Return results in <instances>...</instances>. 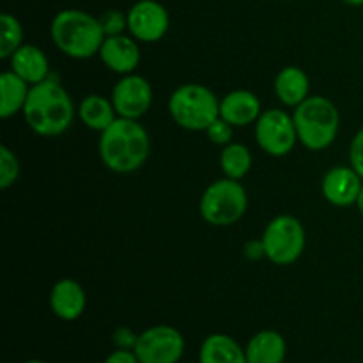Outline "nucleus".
<instances>
[{
  "label": "nucleus",
  "instance_id": "f257e3e1",
  "mask_svg": "<svg viewBox=\"0 0 363 363\" xmlns=\"http://www.w3.org/2000/svg\"><path fill=\"white\" fill-rule=\"evenodd\" d=\"M21 113L27 126L35 135L52 138L69 130L77 108L69 92L59 84V80L48 77L41 84L30 85V92Z\"/></svg>",
  "mask_w": 363,
  "mask_h": 363
},
{
  "label": "nucleus",
  "instance_id": "f03ea898",
  "mask_svg": "<svg viewBox=\"0 0 363 363\" xmlns=\"http://www.w3.org/2000/svg\"><path fill=\"white\" fill-rule=\"evenodd\" d=\"M99 158L116 174H131L140 169L151 152L149 133L137 119L117 117L99 133Z\"/></svg>",
  "mask_w": 363,
  "mask_h": 363
},
{
  "label": "nucleus",
  "instance_id": "7ed1b4c3",
  "mask_svg": "<svg viewBox=\"0 0 363 363\" xmlns=\"http://www.w3.org/2000/svg\"><path fill=\"white\" fill-rule=\"evenodd\" d=\"M50 35L64 55L77 60L98 55L105 41L99 18L82 9H64L57 13L50 25Z\"/></svg>",
  "mask_w": 363,
  "mask_h": 363
},
{
  "label": "nucleus",
  "instance_id": "20e7f679",
  "mask_svg": "<svg viewBox=\"0 0 363 363\" xmlns=\"http://www.w3.org/2000/svg\"><path fill=\"white\" fill-rule=\"evenodd\" d=\"M298 140L308 151H325L335 142L340 130V113L325 96H308L293 112Z\"/></svg>",
  "mask_w": 363,
  "mask_h": 363
},
{
  "label": "nucleus",
  "instance_id": "39448f33",
  "mask_svg": "<svg viewBox=\"0 0 363 363\" xmlns=\"http://www.w3.org/2000/svg\"><path fill=\"white\" fill-rule=\"evenodd\" d=\"M169 113L183 130L206 131L220 117V99L206 85L184 84L170 94Z\"/></svg>",
  "mask_w": 363,
  "mask_h": 363
},
{
  "label": "nucleus",
  "instance_id": "423d86ee",
  "mask_svg": "<svg viewBox=\"0 0 363 363\" xmlns=\"http://www.w3.org/2000/svg\"><path fill=\"white\" fill-rule=\"evenodd\" d=\"M248 209V195L236 179L222 177L209 184L199 202L202 220L213 227H230L240 222Z\"/></svg>",
  "mask_w": 363,
  "mask_h": 363
},
{
  "label": "nucleus",
  "instance_id": "0eeeda50",
  "mask_svg": "<svg viewBox=\"0 0 363 363\" xmlns=\"http://www.w3.org/2000/svg\"><path fill=\"white\" fill-rule=\"evenodd\" d=\"M261 240L269 262L277 266H289L305 252L307 234L296 216L279 215L266 225Z\"/></svg>",
  "mask_w": 363,
  "mask_h": 363
},
{
  "label": "nucleus",
  "instance_id": "6e6552de",
  "mask_svg": "<svg viewBox=\"0 0 363 363\" xmlns=\"http://www.w3.org/2000/svg\"><path fill=\"white\" fill-rule=\"evenodd\" d=\"M255 140L266 155L275 158L287 156L300 142L293 116L280 108L262 112L255 123Z\"/></svg>",
  "mask_w": 363,
  "mask_h": 363
},
{
  "label": "nucleus",
  "instance_id": "1a4fd4ad",
  "mask_svg": "<svg viewBox=\"0 0 363 363\" xmlns=\"http://www.w3.org/2000/svg\"><path fill=\"white\" fill-rule=\"evenodd\" d=\"M133 351L140 363H177L184 353V337L174 326H152L138 335Z\"/></svg>",
  "mask_w": 363,
  "mask_h": 363
},
{
  "label": "nucleus",
  "instance_id": "9d476101",
  "mask_svg": "<svg viewBox=\"0 0 363 363\" xmlns=\"http://www.w3.org/2000/svg\"><path fill=\"white\" fill-rule=\"evenodd\" d=\"M169 28V11L158 0H138L128 11V32L138 43L160 41Z\"/></svg>",
  "mask_w": 363,
  "mask_h": 363
},
{
  "label": "nucleus",
  "instance_id": "9b49d317",
  "mask_svg": "<svg viewBox=\"0 0 363 363\" xmlns=\"http://www.w3.org/2000/svg\"><path fill=\"white\" fill-rule=\"evenodd\" d=\"M112 103L119 117L140 119L152 105V87L147 78L140 74H124L112 91Z\"/></svg>",
  "mask_w": 363,
  "mask_h": 363
},
{
  "label": "nucleus",
  "instance_id": "f8f14e48",
  "mask_svg": "<svg viewBox=\"0 0 363 363\" xmlns=\"http://www.w3.org/2000/svg\"><path fill=\"white\" fill-rule=\"evenodd\" d=\"M362 177L353 167H333L325 174L321 183L323 197L337 208H350L357 204L362 191Z\"/></svg>",
  "mask_w": 363,
  "mask_h": 363
},
{
  "label": "nucleus",
  "instance_id": "ddd939ff",
  "mask_svg": "<svg viewBox=\"0 0 363 363\" xmlns=\"http://www.w3.org/2000/svg\"><path fill=\"white\" fill-rule=\"evenodd\" d=\"M99 59L105 64L106 69L117 74H131L140 66L142 53L138 41L131 35H110L103 41L99 50Z\"/></svg>",
  "mask_w": 363,
  "mask_h": 363
},
{
  "label": "nucleus",
  "instance_id": "4468645a",
  "mask_svg": "<svg viewBox=\"0 0 363 363\" xmlns=\"http://www.w3.org/2000/svg\"><path fill=\"white\" fill-rule=\"evenodd\" d=\"M87 307V294L73 279H60L50 291V308L62 321H77Z\"/></svg>",
  "mask_w": 363,
  "mask_h": 363
},
{
  "label": "nucleus",
  "instance_id": "2eb2a0df",
  "mask_svg": "<svg viewBox=\"0 0 363 363\" xmlns=\"http://www.w3.org/2000/svg\"><path fill=\"white\" fill-rule=\"evenodd\" d=\"M261 99L247 89H236L220 99V117L234 128H245L257 123L261 117Z\"/></svg>",
  "mask_w": 363,
  "mask_h": 363
},
{
  "label": "nucleus",
  "instance_id": "dca6fc26",
  "mask_svg": "<svg viewBox=\"0 0 363 363\" xmlns=\"http://www.w3.org/2000/svg\"><path fill=\"white\" fill-rule=\"evenodd\" d=\"M9 66L11 71L23 78L28 85L41 84L50 77L48 57L35 45H21L11 55Z\"/></svg>",
  "mask_w": 363,
  "mask_h": 363
},
{
  "label": "nucleus",
  "instance_id": "f3484780",
  "mask_svg": "<svg viewBox=\"0 0 363 363\" xmlns=\"http://www.w3.org/2000/svg\"><path fill=\"white\" fill-rule=\"evenodd\" d=\"M273 89L280 103L296 108L311 96V78L301 67L287 66L277 73Z\"/></svg>",
  "mask_w": 363,
  "mask_h": 363
},
{
  "label": "nucleus",
  "instance_id": "a211bd4d",
  "mask_svg": "<svg viewBox=\"0 0 363 363\" xmlns=\"http://www.w3.org/2000/svg\"><path fill=\"white\" fill-rule=\"evenodd\" d=\"M287 353L286 339L275 330H262L245 347L248 363H284Z\"/></svg>",
  "mask_w": 363,
  "mask_h": 363
},
{
  "label": "nucleus",
  "instance_id": "6ab92c4d",
  "mask_svg": "<svg viewBox=\"0 0 363 363\" xmlns=\"http://www.w3.org/2000/svg\"><path fill=\"white\" fill-rule=\"evenodd\" d=\"M199 363H248L245 350L225 333L206 337L199 353Z\"/></svg>",
  "mask_w": 363,
  "mask_h": 363
},
{
  "label": "nucleus",
  "instance_id": "aec40b11",
  "mask_svg": "<svg viewBox=\"0 0 363 363\" xmlns=\"http://www.w3.org/2000/svg\"><path fill=\"white\" fill-rule=\"evenodd\" d=\"M77 113L89 130L98 131V133H103L119 117L112 99L99 94L85 96L80 101V105H78Z\"/></svg>",
  "mask_w": 363,
  "mask_h": 363
},
{
  "label": "nucleus",
  "instance_id": "412c9836",
  "mask_svg": "<svg viewBox=\"0 0 363 363\" xmlns=\"http://www.w3.org/2000/svg\"><path fill=\"white\" fill-rule=\"evenodd\" d=\"M30 85L13 71H4L0 74V117L9 119L18 112H23Z\"/></svg>",
  "mask_w": 363,
  "mask_h": 363
},
{
  "label": "nucleus",
  "instance_id": "4be33fe9",
  "mask_svg": "<svg viewBox=\"0 0 363 363\" xmlns=\"http://www.w3.org/2000/svg\"><path fill=\"white\" fill-rule=\"evenodd\" d=\"M252 163H254V158H252L250 149L245 144L230 142L225 147H222V152H220V169L223 176L229 179H243L250 172Z\"/></svg>",
  "mask_w": 363,
  "mask_h": 363
},
{
  "label": "nucleus",
  "instance_id": "5701e85b",
  "mask_svg": "<svg viewBox=\"0 0 363 363\" xmlns=\"http://www.w3.org/2000/svg\"><path fill=\"white\" fill-rule=\"evenodd\" d=\"M23 45V25L14 14L0 16V59L9 60L11 55Z\"/></svg>",
  "mask_w": 363,
  "mask_h": 363
},
{
  "label": "nucleus",
  "instance_id": "b1692460",
  "mask_svg": "<svg viewBox=\"0 0 363 363\" xmlns=\"http://www.w3.org/2000/svg\"><path fill=\"white\" fill-rule=\"evenodd\" d=\"M20 160L7 145H0V188L7 190L20 177Z\"/></svg>",
  "mask_w": 363,
  "mask_h": 363
},
{
  "label": "nucleus",
  "instance_id": "393cba45",
  "mask_svg": "<svg viewBox=\"0 0 363 363\" xmlns=\"http://www.w3.org/2000/svg\"><path fill=\"white\" fill-rule=\"evenodd\" d=\"M99 25L105 34V38L110 35H121L128 30V13H123L119 9H108L99 16Z\"/></svg>",
  "mask_w": 363,
  "mask_h": 363
},
{
  "label": "nucleus",
  "instance_id": "a878e982",
  "mask_svg": "<svg viewBox=\"0 0 363 363\" xmlns=\"http://www.w3.org/2000/svg\"><path fill=\"white\" fill-rule=\"evenodd\" d=\"M206 135H208L209 142H213L215 145H222V147H225L227 144L233 142L234 126L227 123L225 119H222V117H218V119H216L215 123L206 130Z\"/></svg>",
  "mask_w": 363,
  "mask_h": 363
},
{
  "label": "nucleus",
  "instance_id": "bb28decb",
  "mask_svg": "<svg viewBox=\"0 0 363 363\" xmlns=\"http://www.w3.org/2000/svg\"><path fill=\"white\" fill-rule=\"evenodd\" d=\"M350 165L360 174L363 179V128L354 135L350 145Z\"/></svg>",
  "mask_w": 363,
  "mask_h": 363
},
{
  "label": "nucleus",
  "instance_id": "cd10ccee",
  "mask_svg": "<svg viewBox=\"0 0 363 363\" xmlns=\"http://www.w3.org/2000/svg\"><path fill=\"white\" fill-rule=\"evenodd\" d=\"M112 340L116 342V346L119 347V350L133 351L135 344H137L138 340V335H135L130 328H117L116 332H113Z\"/></svg>",
  "mask_w": 363,
  "mask_h": 363
},
{
  "label": "nucleus",
  "instance_id": "c85d7f7f",
  "mask_svg": "<svg viewBox=\"0 0 363 363\" xmlns=\"http://www.w3.org/2000/svg\"><path fill=\"white\" fill-rule=\"evenodd\" d=\"M105 363H140V362H138L135 351L117 350L113 351L112 354H108V358H106Z\"/></svg>",
  "mask_w": 363,
  "mask_h": 363
},
{
  "label": "nucleus",
  "instance_id": "c756f323",
  "mask_svg": "<svg viewBox=\"0 0 363 363\" xmlns=\"http://www.w3.org/2000/svg\"><path fill=\"white\" fill-rule=\"evenodd\" d=\"M245 257L250 259V261H259V259L266 257L264 245H262V240L259 241H248L245 245Z\"/></svg>",
  "mask_w": 363,
  "mask_h": 363
},
{
  "label": "nucleus",
  "instance_id": "7c9ffc66",
  "mask_svg": "<svg viewBox=\"0 0 363 363\" xmlns=\"http://www.w3.org/2000/svg\"><path fill=\"white\" fill-rule=\"evenodd\" d=\"M357 208H358V211H360V215L363 216V186H362V191H360V195H358Z\"/></svg>",
  "mask_w": 363,
  "mask_h": 363
},
{
  "label": "nucleus",
  "instance_id": "2f4dec72",
  "mask_svg": "<svg viewBox=\"0 0 363 363\" xmlns=\"http://www.w3.org/2000/svg\"><path fill=\"white\" fill-rule=\"evenodd\" d=\"M342 2L347 4V6H354V7L363 6V0H342Z\"/></svg>",
  "mask_w": 363,
  "mask_h": 363
},
{
  "label": "nucleus",
  "instance_id": "473e14b6",
  "mask_svg": "<svg viewBox=\"0 0 363 363\" xmlns=\"http://www.w3.org/2000/svg\"><path fill=\"white\" fill-rule=\"evenodd\" d=\"M25 363H45V362H41V360H28V362H25Z\"/></svg>",
  "mask_w": 363,
  "mask_h": 363
}]
</instances>
